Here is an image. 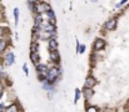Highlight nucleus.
Returning a JSON list of instances; mask_svg holds the SVG:
<instances>
[{
	"label": "nucleus",
	"mask_w": 129,
	"mask_h": 112,
	"mask_svg": "<svg viewBox=\"0 0 129 112\" xmlns=\"http://www.w3.org/2000/svg\"><path fill=\"white\" fill-rule=\"evenodd\" d=\"M15 59H14V54L13 52H8L6 56H5V65L6 66H12L14 64Z\"/></svg>",
	"instance_id": "obj_6"
},
{
	"label": "nucleus",
	"mask_w": 129,
	"mask_h": 112,
	"mask_svg": "<svg viewBox=\"0 0 129 112\" xmlns=\"http://www.w3.org/2000/svg\"><path fill=\"white\" fill-rule=\"evenodd\" d=\"M50 60L54 61V62H59V54L58 51H50Z\"/></svg>",
	"instance_id": "obj_11"
},
{
	"label": "nucleus",
	"mask_w": 129,
	"mask_h": 112,
	"mask_svg": "<svg viewBox=\"0 0 129 112\" xmlns=\"http://www.w3.org/2000/svg\"><path fill=\"white\" fill-rule=\"evenodd\" d=\"M4 112H19V111H18V107H16L15 105H13V106L6 107V108L4 110Z\"/></svg>",
	"instance_id": "obj_12"
},
{
	"label": "nucleus",
	"mask_w": 129,
	"mask_h": 112,
	"mask_svg": "<svg viewBox=\"0 0 129 112\" xmlns=\"http://www.w3.org/2000/svg\"><path fill=\"white\" fill-rule=\"evenodd\" d=\"M30 52H38V44L36 42L31 44V51Z\"/></svg>",
	"instance_id": "obj_16"
},
{
	"label": "nucleus",
	"mask_w": 129,
	"mask_h": 112,
	"mask_svg": "<svg viewBox=\"0 0 129 112\" xmlns=\"http://www.w3.org/2000/svg\"><path fill=\"white\" fill-rule=\"evenodd\" d=\"M14 18H15V24H18L19 22V9L18 8L14 9Z\"/></svg>",
	"instance_id": "obj_15"
},
{
	"label": "nucleus",
	"mask_w": 129,
	"mask_h": 112,
	"mask_svg": "<svg viewBox=\"0 0 129 112\" xmlns=\"http://www.w3.org/2000/svg\"><path fill=\"white\" fill-rule=\"evenodd\" d=\"M105 46V41L103 39H96L94 41V50L95 51H100L102 49H104Z\"/></svg>",
	"instance_id": "obj_3"
},
{
	"label": "nucleus",
	"mask_w": 129,
	"mask_h": 112,
	"mask_svg": "<svg viewBox=\"0 0 129 112\" xmlns=\"http://www.w3.org/2000/svg\"><path fill=\"white\" fill-rule=\"evenodd\" d=\"M1 96H3V92H0V98H1Z\"/></svg>",
	"instance_id": "obj_24"
},
{
	"label": "nucleus",
	"mask_w": 129,
	"mask_h": 112,
	"mask_svg": "<svg viewBox=\"0 0 129 112\" xmlns=\"http://www.w3.org/2000/svg\"><path fill=\"white\" fill-rule=\"evenodd\" d=\"M59 75H60V69H59V67H57V66L49 67L48 74H47V81H49L50 84H53L59 77Z\"/></svg>",
	"instance_id": "obj_1"
},
{
	"label": "nucleus",
	"mask_w": 129,
	"mask_h": 112,
	"mask_svg": "<svg viewBox=\"0 0 129 112\" xmlns=\"http://www.w3.org/2000/svg\"><path fill=\"white\" fill-rule=\"evenodd\" d=\"M23 70H24L25 75H28V74H29V70H28V66H26V65H24V66H23Z\"/></svg>",
	"instance_id": "obj_20"
},
{
	"label": "nucleus",
	"mask_w": 129,
	"mask_h": 112,
	"mask_svg": "<svg viewBox=\"0 0 129 112\" xmlns=\"http://www.w3.org/2000/svg\"><path fill=\"white\" fill-rule=\"evenodd\" d=\"M0 21H1V15H0Z\"/></svg>",
	"instance_id": "obj_25"
},
{
	"label": "nucleus",
	"mask_w": 129,
	"mask_h": 112,
	"mask_svg": "<svg viewBox=\"0 0 129 112\" xmlns=\"http://www.w3.org/2000/svg\"><path fill=\"white\" fill-rule=\"evenodd\" d=\"M43 87H44V90H50L53 88V84H50L49 81H45V82H43Z\"/></svg>",
	"instance_id": "obj_14"
},
{
	"label": "nucleus",
	"mask_w": 129,
	"mask_h": 112,
	"mask_svg": "<svg viewBox=\"0 0 129 112\" xmlns=\"http://www.w3.org/2000/svg\"><path fill=\"white\" fill-rule=\"evenodd\" d=\"M0 92H3V86L0 85Z\"/></svg>",
	"instance_id": "obj_22"
},
{
	"label": "nucleus",
	"mask_w": 129,
	"mask_h": 112,
	"mask_svg": "<svg viewBox=\"0 0 129 112\" xmlns=\"http://www.w3.org/2000/svg\"><path fill=\"white\" fill-rule=\"evenodd\" d=\"M49 47H50V51H57L58 50V41L55 37H51L49 40Z\"/></svg>",
	"instance_id": "obj_7"
},
{
	"label": "nucleus",
	"mask_w": 129,
	"mask_h": 112,
	"mask_svg": "<svg viewBox=\"0 0 129 112\" xmlns=\"http://www.w3.org/2000/svg\"><path fill=\"white\" fill-rule=\"evenodd\" d=\"M43 24H44L43 15H36V16H35V21H34V28H40Z\"/></svg>",
	"instance_id": "obj_8"
},
{
	"label": "nucleus",
	"mask_w": 129,
	"mask_h": 112,
	"mask_svg": "<svg viewBox=\"0 0 129 112\" xmlns=\"http://www.w3.org/2000/svg\"><path fill=\"white\" fill-rule=\"evenodd\" d=\"M79 100H80V90L77 88V90H75V98H74V102L77 103Z\"/></svg>",
	"instance_id": "obj_13"
},
{
	"label": "nucleus",
	"mask_w": 129,
	"mask_h": 112,
	"mask_svg": "<svg viewBox=\"0 0 129 112\" xmlns=\"http://www.w3.org/2000/svg\"><path fill=\"white\" fill-rule=\"evenodd\" d=\"M93 90L92 88H84L83 90V95H84V97L87 98V100H89V98H92V96H93Z\"/></svg>",
	"instance_id": "obj_10"
},
{
	"label": "nucleus",
	"mask_w": 129,
	"mask_h": 112,
	"mask_svg": "<svg viewBox=\"0 0 129 112\" xmlns=\"http://www.w3.org/2000/svg\"><path fill=\"white\" fill-rule=\"evenodd\" d=\"M95 84H96L95 78L89 76V77H87V80H85V82H84V88H93L95 86Z\"/></svg>",
	"instance_id": "obj_4"
},
{
	"label": "nucleus",
	"mask_w": 129,
	"mask_h": 112,
	"mask_svg": "<svg viewBox=\"0 0 129 112\" xmlns=\"http://www.w3.org/2000/svg\"><path fill=\"white\" fill-rule=\"evenodd\" d=\"M104 28L106 30H115V28H117V19H109L104 24Z\"/></svg>",
	"instance_id": "obj_2"
},
{
	"label": "nucleus",
	"mask_w": 129,
	"mask_h": 112,
	"mask_svg": "<svg viewBox=\"0 0 129 112\" xmlns=\"http://www.w3.org/2000/svg\"><path fill=\"white\" fill-rule=\"evenodd\" d=\"M84 51H85V45H82V46H79V49L77 50L78 54H83Z\"/></svg>",
	"instance_id": "obj_18"
},
{
	"label": "nucleus",
	"mask_w": 129,
	"mask_h": 112,
	"mask_svg": "<svg viewBox=\"0 0 129 112\" xmlns=\"http://www.w3.org/2000/svg\"><path fill=\"white\" fill-rule=\"evenodd\" d=\"M0 110H5L4 108V103H0Z\"/></svg>",
	"instance_id": "obj_21"
},
{
	"label": "nucleus",
	"mask_w": 129,
	"mask_h": 112,
	"mask_svg": "<svg viewBox=\"0 0 129 112\" xmlns=\"http://www.w3.org/2000/svg\"><path fill=\"white\" fill-rule=\"evenodd\" d=\"M30 59L33 61V64H35L36 66L39 65V54L38 52H30Z\"/></svg>",
	"instance_id": "obj_9"
},
{
	"label": "nucleus",
	"mask_w": 129,
	"mask_h": 112,
	"mask_svg": "<svg viewBox=\"0 0 129 112\" xmlns=\"http://www.w3.org/2000/svg\"><path fill=\"white\" fill-rule=\"evenodd\" d=\"M1 78H3V74H1V72H0V80H1Z\"/></svg>",
	"instance_id": "obj_23"
},
{
	"label": "nucleus",
	"mask_w": 129,
	"mask_h": 112,
	"mask_svg": "<svg viewBox=\"0 0 129 112\" xmlns=\"http://www.w3.org/2000/svg\"><path fill=\"white\" fill-rule=\"evenodd\" d=\"M87 112H98V108L94 107V106H89L87 108Z\"/></svg>",
	"instance_id": "obj_17"
},
{
	"label": "nucleus",
	"mask_w": 129,
	"mask_h": 112,
	"mask_svg": "<svg viewBox=\"0 0 129 112\" xmlns=\"http://www.w3.org/2000/svg\"><path fill=\"white\" fill-rule=\"evenodd\" d=\"M36 70H38V74L39 75H43V76H47V74H48V67H47V65H44V64H39L38 66H36Z\"/></svg>",
	"instance_id": "obj_5"
},
{
	"label": "nucleus",
	"mask_w": 129,
	"mask_h": 112,
	"mask_svg": "<svg viewBox=\"0 0 129 112\" xmlns=\"http://www.w3.org/2000/svg\"><path fill=\"white\" fill-rule=\"evenodd\" d=\"M5 49V42L3 40H0V50H4Z\"/></svg>",
	"instance_id": "obj_19"
}]
</instances>
